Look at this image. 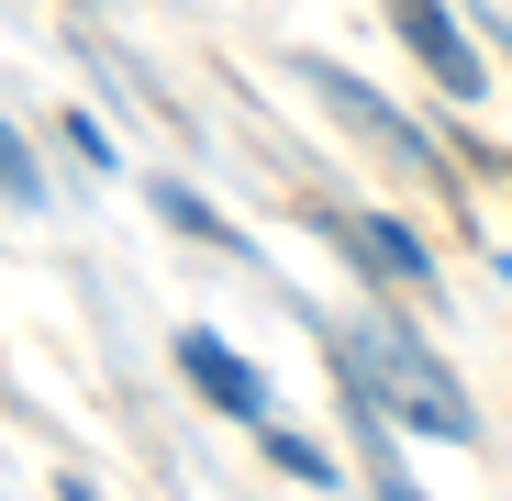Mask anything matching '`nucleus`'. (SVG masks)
<instances>
[{
    "mask_svg": "<svg viewBox=\"0 0 512 501\" xmlns=\"http://www.w3.org/2000/svg\"><path fill=\"white\" fill-rule=\"evenodd\" d=\"M346 390L390 401L412 435H468V424H479L468 390L435 368V346H423V334H401L390 312H357V334H346Z\"/></svg>",
    "mask_w": 512,
    "mask_h": 501,
    "instance_id": "f257e3e1",
    "label": "nucleus"
},
{
    "mask_svg": "<svg viewBox=\"0 0 512 501\" xmlns=\"http://www.w3.org/2000/svg\"><path fill=\"white\" fill-rule=\"evenodd\" d=\"M179 368H190V390H201L212 412H234V424H256V435H268V379H256V368L223 346V334H212V323H179Z\"/></svg>",
    "mask_w": 512,
    "mask_h": 501,
    "instance_id": "f03ea898",
    "label": "nucleus"
},
{
    "mask_svg": "<svg viewBox=\"0 0 512 501\" xmlns=\"http://www.w3.org/2000/svg\"><path fill=\"white\" fill-rule=\"evenodd\" d=\"M390 23H401V45L446 78V101H479V45H468V23L446 12V0H390Z\"/></svg>",
    "mask_w": 512,
    "mask_h": 501,
    "instance_id": "7ed1b4c3",
    "label": "nucleus"
},
{
    "mask_svg": "<svg viewBox=\"0 0 512 501\" xmlns=\"http://www.w3.org/2000/svg\"><path fill=\"white\" fill-rule=\"evenodd\" d=\"M312 90H323L334 112H346V123H368V134H379V145H390L401 167H435V145H423L412 123H390V101H379V90H357V78H346V67H312Z\"/></svg>",
    "mask_w": 512,
    "mask_h": 501,
    "instance_id": "20e7f679",
    "label": "nucleus"
},
{
    "mask_svg": "<svg viewBox=\"0 0 512 501\" xmlns=\"http://www.w3.org/2000/svg\"><path fill=\"white\" fill-rule=\"evenodd\" d=\"M334 234H346L357 257H379V268H390L401 290H435V257H423V245H412L401 223H379V212H346V223H334Z\"/></svg>",
    "mask_w": 512,
    "mask_h": 501,
    "instance_id": "39448f33",
    "label": "nucleus"
},
{
    "mask_svg": "<svg viewBox=\"0 0 512 501\" xmlns=\"http://www.w3.org/2000/svg\"><path fill=\"white\" fill-rule=\"evenodd\" d=\"M156 212H167V223H179V234H201V245H234V223H223V212H201V201H190L179 179H167V190H156Z\"/></svg>",
    "mask_w": 512,
    "mask_h": 501,
    "instance_id": "423d86ee",
    "label": "nucleus"
},
{
    "mask_svg": "<svg viewBox=\"0 0 512 501\" xmlns=\"http://www.w3.org/2000/svg\"><path fill=\"white\" fill-rule=\"evenodd\" d=\"M268 457H279L290 479H312V490H334V457H323V446H301V435H279V424H268Z\"/></svg>",
    "mask_w": 512,
    "mask_h": 501,
    "instance_id": "0eeeda50",
    "label": "nucleus"
},
{
    "mask_svg": "<svg viewBox=\"0 0 512 501\" xmlns=\"http://www.w3.org/2000/svg\"><path fill=\"white\" fill-rule=\"evenodd\" d=\"M0 190H12L23 212L45 201V179H34V156H23V134H12V123H0Z\"/></svg>",
    "mask_w": 512,
    "mask_h": 501,
    "instance_id": "6e6552de",
    "label": "nucleus"
},
{
    "mask_svg": "<svg viewBox=\"0 0 512 501\" xmlns=\"http://www.w3.org/2000/svg\"><path fill=\"white\" fill-rule=\"evenodd\" d=\"M379 501H423V490H412V479H401V468H379Z\"/></svg>",
    "mask_w": 512,
    "mask_h": 501,
    "instance_id": "1a4fd4ad",
    "label": "nucleus"
},
{
    "mask_svg": "<svg viewBox=\"0 0 512 501\" xmlns=\"http://www.w3.org/2000/svg\"><path fill=\"white\" fill-rule=\"evenodd\" d=\"M56 501H101V490H90V479H56Z\"/></svg>",
    "mask_w": 512,
    "mask_h": 501,
    "instance_id": "9d476101",
    "label": "nucleus"
}]
</instances>
